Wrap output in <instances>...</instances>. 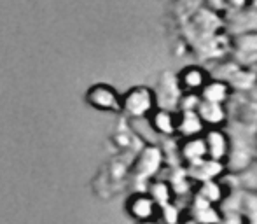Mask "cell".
Segmentation results:
<instances>
[{
    "label": "cell",
    "mask_w": 257,
    "mask_h": 224,
    "mask_svg": "<svg viewBox=\"0 0 257 224\" xmlns=\"http://www.w3.org/2000/svg\"><path fill=\"white\" fill-rule=\"evenodd\" d=\"M158 105V95L149 86H133L121 95V112L130 119H147Z\"/></svg>",
    "instance_id": "obj_1"
},
{
    "label": "cell",
    "mask_w": 257,
    "mask_h": 224,
    "mask_svg": "<svg viewBox=\"0 0 257 224\" xmlns=\"http://www.w3.org/2000/svg\"><path fill=\"white\" fill-rule=\"evenodd\" d=\"M86 102L100 112H121V95L110 84L98 82L86 91Z\"/></svg>",
    "instance_id": "obj_2"
},
{
    "label": "cell",
    "mask_w": 257,
    "mask_h": 224,
    "mask_svg": "<svg viewBox=\"0 0 257 224\" xmlns=\"http://www.w3.org/2000/svg\"><path fill=\"white\" fill-rule=\"evenodd\" d=\"M126 212L135 222L159 219V205L151 198V194L147 191L133 193L126 201Z\"/></svg>",
    "instance_id": "obj_3"
},
{
    "label": "cell",
    "mask_w": 257,
    "mask_h": 224,
    "mask_svg": "<svg viewBox=\"0 0 257 224\" xmlns=\"http://www.w3.org/2000/svg\"><path fill=\"white\" fill-rule=\"evenodd\" d=\"M206 158L213 161H224L231 156V139L222 128H206L203 132Z\"/></svg>",
    "instance_id": "obj_4"
},
{
    "label": "cell",
    "mask_w": 257,
    "mask_h": 224,
    "mask_svg": "<svg viewBox=\"0 0 257 224\" xmlns=\"http://www.w3.org/2000/svg\"><path fill=\"white\" fill-rule=\"evenodd\" d=\"M177 84H179L182 93H193V95H200V91L206 86L210 81L208 70L200 65H187L184 67L179 74L175 75Z\"/></svg>",
    "instance_id": "obj_5"
},
{
    "label": "cell",
    "mask_w": 257,
    "mask_h": 224,
    "mask_svg": "<svg viewBox=\"0 0 257 224\" xmlns=\"http://www.w3.org/2000/svg\"><path fill=\"white\" fill-rule=\"evenodd\" d=\"M147 121H149L151 128H153L158 135H161V137L177 135V110L158 105L149 114Z\"/></svg>",
    "instance_id": "obj_6"
},
{
    "label": "cell",
    "mask_w": 257,
    "mask_h": 224,
    "mask_svg": "<svg viewBox=\"0 0 257 224\" xmlns=\"http://www.w3.org/2000/svg\"><path fill=\"white\" fill-rule=\"evenodd\" d=\"M179 154L189 167H196V165H200L201 161H205L206 160V146H205L203 135L180 139Z\"/></svg>",
    "instance_id": "obj_7"
},
{
    "label": "cell",
    "mask_w": 257,
    "mask_h": 224,
    "mask_svg": "<svg viewBox=\"0 0 257 224\" xmlns=\"http://www.w3.org/2000/svg\"><path fill=\"white\" fill-rule=\"evenodd\" d=\"M205 125L200 119L196 109L177 110V137L179 139H187V137L203 135Z\"/></svg>",
    "instance_id": "obj_8"
},
{
    "label": "cell",
    "mask_w": 257,
    "mask_h": 224,
    "mask_svg": "<svg viewBox=\"0 0 257 224\" xmlns=\"http://www.w3.org/2000/svg\"><path fill=\"white\" fill-rule=\"evenodd\" d=\"M163 163V154L158 147H146V149L140 153L139 160H137V165H135V172L139 177L142 179H153L156 175V172L159 170Z\"/></svg>",
    "instance_id": "obj_9"
},
{
    "label": "cell",
    "mask_w": 257,
    "mask_h": 224,
    "mask_svg": "<svg viewBox=\"0 0 257 224\" xmlns=\"http://www.w3.org/2000/svg\"><path fill=\"white\" fill-rule=\"evenodd\" d=\"M196 112L200 116V119L203 121L205 128H222L227 121V112L226 107L220 103H212L200 100L196 107Z\"/></svg>",
    "instance_id": "obj_10"
},
{
    "label": "cell",
    "mask_w": 257,
    "mask_h": 224,
    "mask_svg": "<svg viewBox=\"0 0 257 224\" xmlns=\"http://www.w3.org/2000/svg\"><path fill=\"white\" fill-rule=\"evenodd\" d=\"M231 93H233V88L229 86V82L220 81V79H210L205 88L200 91V100L226 105L231 98Z\"/></svg>",
    "instance_id": "obj_11"
},
{
    "label": "cell",
    "mask_w": 257,
    "mask_h": 224,
    "mask_svg": "<svg viewBox=\"0 0 257 224\" xmlns=\"http://www.w3.org/2000/svg\"><path fill=\"white\" fill-rule=\"evenodd\" d=\"M147 193L151 194V198L159 205V208L165 207L168 203H173V198H175V191L172 187V182L168 180H151L147 184Z\"/></svg>",
    "instance_id": "obj_12"
},
{
    "label": "cell",
    "mask_w": 257,
    "mask_h": 224,
    "mask_svg": "<svg viewBox=\"0 0 257 224\" xmlns=\"http://www.w3.org/2000/svg\"><path fill=\"white\" fill-rule=\"evenodd\" d=\"M196 196H200L201 200H205L210 205H217L224 198L222 186H220V182L217 179L203 180V182H200V193Z\"/></svg>",
    "instance_id": "obj_13"
},
{
    "label": "cell",
    "mask_w": 257,
    "mask_h": 224,
    "mask_svg": "<svg viewBox=\"0 0 257 224\" xmlns=\"http://www.w3.org/2000/svg\"><path fill=\"white\" fill-rule=\"evenodd\" d=\"M137 224H161L158 221V219H154V221H146V222H137Z\"/></svg>",
    "instance_id": "obj_14"
},
{
    "label": "cell",
    "mask_w": 257,
    "mask_h": 224,
    "mask_svg": "<svg viewBox=\"0 0 257 224\" xmlns=\"http://www.w3.org/2000/svg\"><path fill=\"white\" fill-rule=\"evenodd\" d=\"M252 4H254V6L257 7V0H252Z\"/></svg>",
    "instance_id": "obj_15"
}]
</instances>
